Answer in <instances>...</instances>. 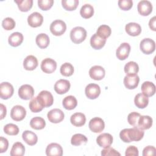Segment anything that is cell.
<instances>
[{
    "instance_id": "6da1fadb",
    "label": "cell",
    "mask_w": 156,
    "mask_h": 156,
    "mask_svg": "<svg viewBox=\"0 0 156 156\" xmlns=\"http://www.w3.org/2000/svg\"><path fill=\"white\" fill-rule=\"evenodd\" d=\"M144 132L143 130L137 127H133L130 129H124L119 133L120 138L125 143L131 141H138L144 136Z\"/></svg>"
},
{
    "instance_id": "7a4b0ae2",
    "label": "cell",
    "mask_w": 156,
    "mask_h": 156,
    "mask_svg": "<svg viewBox=\"0 0 156 156\" xmlns=\"http://www.w3.org/2000/svg\"><path fill=\"white\" fill-rule=\"evenodd\" d=\"M86 37L87 31L82 27H75L70 32V38L75 44H79L83 42Z\"/></svg>"
},
{
    "instance_id": "3957f363",
    "label": "cell",
    "mask_w": 156,
    "mask_h": 156,
    "mask_svg": "<svg viewBox=\"0 0 156 156\" xmlns=\"http://www.w3.org/2000/svg\"><path fill=\"white\" fill-rule=\"evenodd\" d=\"M66 29L65 23L60 20H57L52 22L50 25V31L55 36H60L63 35Z\"/></svg>"
},
{
    "instance_id": "277c9868",
    "label": "cell",
    "mask_w": 156,
    "mask_h": 156,
    "mask_svg": "<svg viewBox=\"0 0 156 156\" xmlns=\"http://www.w3.org/2000/svg\"><path fill=\"white\" fill-rule=\"evenodd\" d=\"M39 101L44 107L51 106L54 102V98L52 94L48 91L43 90L37 96Z\"/></svg>"
},
{
    "instance_id": "5b68a950",
    "label": "cell",
    "mask_w": 156,
    "mask_h": 156,
    "mask_svg": "<svg viewBox=\"0 0 156 156\" xmlns=\"http://www.w3.org/2000/svg\"><path fill=\"white\" fill-rule=\"evenodd\" d=\"M140 48L144 54H151L155 49V43L151 38H144L140 42Z\"/></svg>"
},
{
    "instance_id": "8992f818",
    "label": "cell",
    "mask_w": 156,
    "mask_h": 156,
    "mask_svg": "<svg viewBox=\"0 0 156 156\" xmlns=\"http://www.w3.org/2000/svg\"><path fill=\"white\" fill-rule=\"evenodd\" d=\"M18 95L20 98L24 100H29L33 98L34 95V88L28 84L21 85L18 90Z\"/></svg>"
},
{
    "instance_id": "52a82bcc",
    "label": "cell",
    "mask_w": 156,
    "mask_h": 156,
    "mask_svg": "<svg viewBox=\"0 0 156 156\" xmlns=\"http://www.w3.org/2000/svg\"><path fill=\"white\" fill-rule=\"evenodd\" d=\"M26 115V110L21 105L14 106L10 111V116L15 121H22Z\"/></svg>"
},
{
    "instance_id": "ba28073f",
    "label": "cell",
    "mask_w": 156,
    "mask_h": 156,
    "mask_svg": "<svg viewBox=\"0 0 156 156\" xmlns=\"http://www.w3.org/2000/svg\"><path fill=\"white\" fill-rule=\"evenodd\" d=\"M49 121L52 123H59L64 119V113L58 108H54L51 110L47 114Z\"/></svg>"
},
{
    "instance_id": "9c48e42d",
    "label": "cell",
    "mask_w": 156,
    "mask_h": 156,
    "mask_svg": "<svg viewBox=\"0 0 156 156\" xmlns=\"http://www.w3.org/2000/svg\"><path fill=\"white\" fill-rule=\"evenodd\" d=\"M88 126L93 132L100 133L104 129L105 123L101 118L95 117L90 121Z\"/></svg>"
},
{
    "instance_id": "30bf717a",
    "label": "cell",
    "mask_w": 156,
    "mask_h": 156,
    "mask_svg": "<svg viewBox=\"0 0 156 156\" xmlns=\"http://www.w3.org/2000/svg\"><path fill=\"white\" fill-rule=\"evenodd\" d=\"M14 89L12 84L9 82H2L0 85V97L2 99L11 98L13 94Z\"/></svg>"
},
{
    "instance_id": "8fae6325",
    "label": "cell",
    "mask_w": 156,
    "mask_h": 156,
    "mask_svg": "<svg viewBox=\"0 0 156 156\" xmlns=\"http://www.w3.org/2000/svg\"><path fill=\"white\" fill-rule=\"evenodd\" d=\"M56 68L57 63L52 58H46L43 60L41 63V69L45 73H52L55 71Z\"/></svg>"
},
{
    "instance_id": "7c38bea8",
    "label": "cell",
    "mask_w": 156,
    "mask_h": 156,
    "mask_svg": "<svg viewBox=\"0 0 156 156\" xmlns=\"http://www.w3.org/2000/svg\"><path fill=\"white\" fill-rule=\"evenodd\" d=\"M86 96L90 99H96L101 93V88L98 84L90 83L85 87Z\"/></svg>"
},
{
    "instance_id": "4fadbf2b",
    "label": "cell",
    "mask_w": 156,
    "mask_h": 156,
    "mask_svg": "<svg viewBox=\"0 0 156 156\" xmlns=\"http://www.w3.org/2000/svg\"><path fill=\"white\" fill-rule=\"evenodd\" d=\"M105 74L104 68L99 65H95L92 66L89 70L90 77L96 80H102Z\"/></svg>"
},
{
    "instance_id": "5bb4252c",
    "label": "cell",
    "mask_w": 156,
    "mask_h": 156,
    "mask_svg": "<svg viewBox=\"0 0 156 156\" xmlns=\"http://www.w3.org/2000/svg\"><path fill=\"white\" fill-rule=\"evenodd\" d=\"M113 136L108 133H103L99 135L96 138L97 144L103 148L110 147L113 143Z\"/></svg>"
},
{
    "instance_id": "9a60e30c",
    "label": "cell",
    "mask_w": 156,
    "mask_h": 156,
    "mask_svg": "<svg viewBox=\"0 0 156 156\" xmlns=\"http://www.w3.org/2000/svg\"><path fill=\"white\" fill-rule=\"evenodd\" d=\"M130 51V46L127 43H122L117 48L116 51V55L117 58L120 60H124L126 59Z\"/></svg>"
},
{
    "instance_id": "2e32d148",
    "label": "cell",
    "mask_w": 156,
    "mask_h": 156,
    "mask_svg": "<svg viewBox=\"0 0 156 156\" xmlns=\"http://www.w3.org/2000/svg\"><path fill=\"white\" fill-rule=\"evenodd\" d=\"M70 82L66 79H60L54 85L55 91L59 94H63L68 92L70 88Z\"/></svg>"
},
{
    "instance_id": "e0dca14e",
    "label": "cell",
    "mask_w": 156,
    "mask_h": 156,
    "mask_svg": "<svg viewBox=\"0 0 156 156\" xmlns=\"http://www.w3.org/2000/svg\"><path fill=\"white\" fill-rule=\"evenodd\" d=\"M138 13L142 16H147L152 11V5L151 2L147 0H143L138 2L137 5Z\"/></svg>"
},
{
    "instance_id": "ac0fdd59",
    "label": "cell",
    "mask_w": 156,
    "mask_h": 156,
    "mask_svg": "<svg viewBox=\"0 0 156 156\" xmlns=\"http://www.w3.org/2000/svg\"><path fill=\"white\" fill-rule=\"evenodd\" d=\"M46 154L48 156H62L63 149L59 144L52 143L48 145L46 149Z\"/></svg>"
},
{
    "instance_id": "d6986e66",
    "label": "cell",
    "mask_w": 156,
    "mask_h": 156,
    "mask_svg": "<svg viewBox=\"0 0 156 156\" xmlns=\"http://www.w3.org/2000/svg\"><path fill=\"white\" fill-rule=\"evenodd\" d=\"M43 21V16L37 12L31 13L27 18V23L32 27H37L40 26L42 24Z\"/></svg>"
},
{
    "instance_id": "ffe728a7",
    "label": "cell",
    "mask_w": 156,
    "mask_h": 156,
    "mask_svg": "<svg viewBox=\"0 0 156 156\" xmlns=\"http://www.w3.org/2000/svg\"><path fill=\"white\" fill-rule=\"evenodd\" d=\"M140 81L139 76L136 74L133 76H126L124 78V84L125 87L129 89L133 90L136 88Z\"/></svg>"
},
{
    "instance_id": "44dd1931",
    "label": "cell",
    "mask_w": 156,
    "mask_h": 156,
    "mask_svg": "<svg viewBox=\"0 0 156 156\" xmlns=\"http://www.w3.org/2000/svg\"><path fill=\"white\" fill-rule=\"evenodd\" d=\"M125 30L127 34L130 36H138L141 32L140 25L136 23H129L125 26Z\"/></svg>"
},
{
    "instance_id": "7402d4cb",
    "label": "cell",
    "mask_w": 156,
    "mask_h": 156,
    "mask_svg": "<svg viewBox=\"0 0 156 156\" xmlns=\"http://www.w3.org/2000/svg\"><path fill=\"white\" fill-rule=\"evenodd\" d=\"M106 43V39L99 36L96 33L93 34L90 38L91 46L94 49H101Z\"/></svg>"
},
{
    "instance_id": "603a6c76",
    "label": "cell",
    "mask_w": 156,
    "mask_h": 156,
    "mask_svg": "<svg viewBox=\"0 0 156 156\" xmlns=\"http://www.w3.org/2000/svg\"><path fill=\"white\" fill-rule=\"evenodd\" d=\"M38 66L37 58L32 55L27 56L23 61V66L25 69L28 71H32L35 69Z\"/></svg>"
},
{
    "instance_id": "cb8c5ba5",
    "label": "cell",
    "mask_w": 156,
    "mask_h": 156,
    "mask_svg": "<svg viewBox=\"0 0 156 156\" xmlns=\"http://www.w3.org/2000/svg\"><path fill=\"white\" fill-rule=\"evenodd\" d=\"M141 90L144 95L147 97H151L155 93V85L151 82L146 81L141 85Z\"/></svg>"
},
{
    "instance_id": "d4e9b609",
    "label": "cell",
    "mask_w": 156,
    "mask_h": 156,
    "mask_svg": "<svg viewBox=\"0 0 156 156\" xmlns=\"http://www.w3.org/2000/svg\"><path fill=\"white\" fill-rule=\"evenodd\" d=\"M71 123L76 127H80L85 124L86 122V117L82 113H75L71 115L70 118Z\"/></svg>"
},
{
    "instance_id": "484cf974",
    "label": "cell",
    "mask_w": 156,
    "mask_h": 156,
    "mask_svg": "<svg viewBox=\"0 0 156 156\" xmlns=\"http://www.w3.org/2000/svg\"><path fill=\"white\" fill-rule=\"evenodd\" d=\"M23 140L29 146L35 145L38 141L37 135L30 130H25L22 134Z\"/></svg>"
},
{
    "instance_id": "4316f807",
    "label": "cell",
    "mask_w": 156,
    "mask_h": 156,
    "mask_svg": "<svg viewBox=\"0 0 156 156\" xmlns=\"http://www.w3.org/2000/svg\"><path fill=\"white\" fill-rule=\"evenodd\" d=\"M152 119L149 116H140L138 122V127L141 130L149 129L152 126Z\"/></svg>"
},
{
    "instance_id": "83f0119b",
    "label": "cell",
    "mask_w": 156,
    "mask_h": 156,
    "mask_svg": "<svg viewBox=\"0 0 156 156\" xmlns=\"http://www.w3.org/2000/svg\"><path fill=\"white\" fill-rule=\"evenodd\" d=\"M23 41V35L20 32H13L9 37L8 42L9 44L13 47H17L20 46Z\"/></svg>"
},
{
    "instance_id": "f1b7e54d",
    "label": "cell",
    "mask_w": 156,
    "mask_h": 156,
    "mask_svg": "<svg viewBox=\"0 0 156 156\" xmlns=\"http://www.w3.org/2000/svg\"><path fill=\"white\" fill-rule=\"evenodd\" d=\"M134 103L136 107L139 108H144L149 104L148 97L146 96L143 93H138L135 96Z\"/></svg>"
},
{
    "instance_id": "f546056e",
    "label": "cell",
    "mask_w": 156,
    "mask_h": 156,
    "mask_svg": "<svg viewBox=\"0 0 156 156\" xmlns=\"http://www.w3.org/2000/svg\"><path fill=\"white\" fill-rule=\"evenodd\" d=\"M124 70L127 76H133L137 74L139 71V66L136 62L130 61L125 65Z\"/></svg>"
},
{
    "instance_id": "4dcf8cb0",
    "label": "cell",
    "mask_w": 156,
    "mask_h": 156,
    "mask_svg": "<svg viewBox=\"0 0 156 156\" xmlns=\"http://www.w3.org/2000/svg\"><path fill=\"white\" fill-rule=\"evenodd\" d=\"M62 105L65 109L71 110L74 109L77 106V101L74 96L70 95L65 97L63 99Z\"/></svg>"
},
{
    "instance_id": "1f68e13d",
    "label": "cell",
    "mask_w": 156,
    "mask_h": 156,
    "mask_svg": "<svg viewBox=\"0 0 156 156\" xmlns=\"http://www.w3.org/2000/svg\"><path fill=\"white\" fill-rule=\"evenodd\" d=\"M35 41L40 48L44 49L47 48L49 44V38L47 34L41 33L36 37Z\"/></svg>"
},
{
    "instance_id": "d6a6232c",
    "label": "cell",
    "mask_w": 156,
    "mask_h": 156,
    "mask_svg": "<svg viewBox=\"0 0 156 156\" xmlns=\"http://www.w3.org/2000/svg\"><path fill=\"white\" fill-rule=\"evenodd\" d=\"M25 153V147L21 142L15 143L10 151L11 156H23Z\"/></svg>"
},
{
    "instance_id": "836d02e7",
    "label": "cell",
    "mask_w": 156,
    "mask_h": 156,
    "mask_svg": "<svg viewBox=\"0 0 156 156\" xmlns=\"http://www.w3.org/2000/svg\"><path fill=\"white\" fill-rule=\"evenodd\" d=\"M30 126L35 130H41L46 126V122L44 119L41 117H34L31 119L30 121Z\"/></svg>"
},
{
    "instance_id": "e575fe53",
    "label": "cell",
    "mask_w": 156,
    "mask_h": 156,
    "mask_svg": "<svg viewBox=\"0 0 156 156\" xmlns=\"http://www.w3.org/2000/svg\"><path fill=\"white\" fill-rule=\"evenodd\" d=\"M80 14L83 18H90L94 14V8L91 5L85 4L81 7L80 10Z\"/></svg>"
},
{
    "instance_id": "d590c367",
    "label": "cell",
    "mask_w": 156,
    "mask_h": 156,
    "mask_svg": "<svg viewBox=\"0 0 156 156\" xmlns=\"http://www.w3.org/2000/svg\"><path fill=\"white\" fill-rule=\"evenodd\" d=\"M29 106L31 112L34 113L40 112L44 108V107L42 105L41 102L39 101L37 96L34 97L31 99V101L29 102Z\"/></svg>"
},
{
    "instance_id": "8d00e7d4",
    "label": "cell",
    "mask_w": 156,
    "mask_h": 156,
    "mask_svg": "<svg viewBox=\"0 0 156 156\" xmlns=\"http://www.w3.org/2000/svg\"><path fill=\"white\" fill-rule=\"evenodd\" d=\"M15 2L17 4L18 7L21 12H27L32 7L33 1L32 0H21V1H15Z\"/></svg>"
},
{
    "instance_id": "74e56055",
    "label": "cell",
    "mask_w": 156,
    "mask_h": 156,
    "mask_svg": "<svg viewBox=\"0 0 156 156\" xmlns=\"http://www.w3.org/2000/svg\"><path fill=\"white\" fill-rule=\"evenodd\" d=\"M87 138L80 133L74 135L71 139V143L73 146H80L82 144H85L87 142Z\"/></svg>"
},
{
    "instance_id": "f35d334b",
    "label": "cell",
    "mask_w": 156,
    "mask_h": 156,
    "mask_svg": "<svg viewBox=\"0 0 156 156\" xmlns=\"http://www.w3.org/2000/svg\"><path fill=\"white\" fill-rule=\"evenodd\" d=\"M111 33H112L111 28L108 26L105 25V24L100 26L98 28L97 32H96V34L99 36L105 39L109 37L110 35H111Z\"/></svg>"
},
{
    "instance_id": "ab89813d",
    "label": "cell",
    "mask_w": 156,
    "mask_h": 156,
    "mask_svg": "<svg viewBox=\"0 0 156 156\" xmlns=\"http://www.w3.org/2000/svg\"><path fill=\"white\" fill-rule=\"evenodd\" d=\"M60 71L62 75L66 77L71 76L74 73V67L71 63L66 62L62 65Z\"/></svg>"
},
{
    "instance_id": "60d3db41",
    "label": "cell",
    "mask_w": 156,
    "mask_h": 156,
    "mask_svg": "<svg viewBox=\"0 0 156 156\" xmlns=\"http://www.w3.org/2000/svg\"><path fill=\"white\" fill-rule=\"evenodd\" d=\"M62 4L63 7L68 11L76 10L79 4L78 0H62Z\"/></svg>"
},
{
    "instance_id": "b9f144b4",
    "label": "cell",
    "mask_w": 156,
    "mask_h": 156,
    "mask_svg": "<svg viewBox=\"0 0 156 156\" xmlns=\"http://www.w3.org/2000/svg\"><path fill=\"white\" fill-rule=\"evenodd\" d=\"M4 132L9 135H16L19 133V128L16 125L10 123L4 127Z\"/></svg>"
},
{
    "instance_id": "7bdbcfd3",
    "label": "cell",
    "mask_w": 156,
    "mask_h": 156,
    "mask_svg": "<svg viewBox=\"0 0 156 156\" xmlns=\"http://www.w3.org/2000/svg\"><path fill=\"white\" fill-rule=\"evenodd\" d=\"M140 116L141 115L139 113L135 112H132L128 115L127 121L131 126L138 127V122Z\"/></svg>"
},
{
    "instance_id": "ee69618b",
    "label": "cell",
    "mask_w": 156,
    "mask_h": 156,
    "mask_svg": "<svg viewBox=\"0 0 156 156\" xmlns=\"http://www.w3.org/2000/svg\"><path fill=\"white\" fill-rule=\"evenodd\" d=\"M2 26L5 30H10L15 27V21L13 18L7 17L2 20Z\"/></svg>"
},
{
    "instance_id": "f6af8a7d",
    "label": "cell",
    "mask_w": 156,
    "mask_h": 156,
    "mask_svg": "<svg viewBox=\"0 0 156 156\" xmlns=\"http://www.w3.org/2000/svg\"><path fill=\"white\" fill-rule=\"evenodd\" d=\"M54 4L53 0H38V5L42 10H48L50 9Z\"/></svg>"
},
{
    "instance_id": "bcb514c9",
    "label": "cell",
    "mask_w": 156,
    "mask_h": 156,
    "mask_svg": "<svg viewBox=\"0 0 156 156\" xmlns=\"http://www.w3.org/2000/svg\"><path fill=\"white\" fill-rule=\"evenodd\" d=\"M118 6L122 10H129L133 6L132 0H119L118 1Z\"/></svg>"
},
{
    "instance_id": "7dc6e473",
    "label": "cell",
    "mask_w": 156,
    "mask_h": 156,
    "mask_svg": "<svg viewBox=\"0 0 156 156\" xmlns=\"http://www.w3.org/2000/svg\"><path fill=\"white\" fill-rule=\"evenodd\" d=\"M101 155L102 156H116L118 155L120 156L121 154L118 151H116L115 149H114L112 147H108L106 148H104L101 151Z\"/></svg>"
},
{
    "instance_id": "c3c4849f",
    "label": "cell",
    "mask_w": 156,
    "mask_h": 156,
    "mask_svg": "<svg viewBox=\"0 0 156 156\" xmlns=\"http://www.w3.org/2000/svg\"><path fill=\"white\" fill-rule=\"evenodd\" d=\"M126 156H138V148L134 146H129L126 150Z\"/></svg>"
},
{
    "instance_id": "681fc988",
    "label": "cell",
    "mask_w": 156,
    "mask_h": 156,
    "mask_svg": "<svg viewBox=\"0 0 156 156\" xmlns=\"http://www.w3.org/2000/svg\"><path fill=\"white\" fill-rule=\"evenodd\" d=\"M156 153V149L154 146H147L143 149V156L155 155Z\"/></svg>"
},
{
    "instance_id": "f907efd6",
    "label": "cell",
    "mask_w": 156,
    "mask_h": 156,
    "mask_svg": "<svg viewBox=\"0 0 156 156\" xmlns=\"http://www.w3.org/2000/svg\"><path fill=\"white\" fill-rule=\"evenodd\" d=\"M9 146V141L8 140L2 136L0 137V153L5 152Z\"/></svg>"
},
{
    "instance_id": "816d5d0a",
    "label": "cell",
    "mask_w": 156,
    "mask_h": 156,
    "mask_svg": "<svg viewBox=\"0 0 156 156\" xmlns=\"http://www.w3.org/2000/svg\"><path fill=\"white\" fill-rule=\"evenodd\" d=\"M155 21H156V17L154 16H153L149 22V26L151 29H152L154 31L156 30V27H155Z\"/></svg>"
},
{
    "instance_id": "f5cc1de1",
    "label": "cell",
    "mask_w": 156,
    "mask_h": 156,
    "mask_svg": "<svg viewBox=\"0 0 156 156\" xmlns=\"http://www.w3.org/2000/svg\"><path fill=\"white\" fill-rule=\"evenodd\" d=\"M0 107H1V119H2L6 115L7 110L5 107L2 104H1Z\"/></svg>"
}]
</instances>
